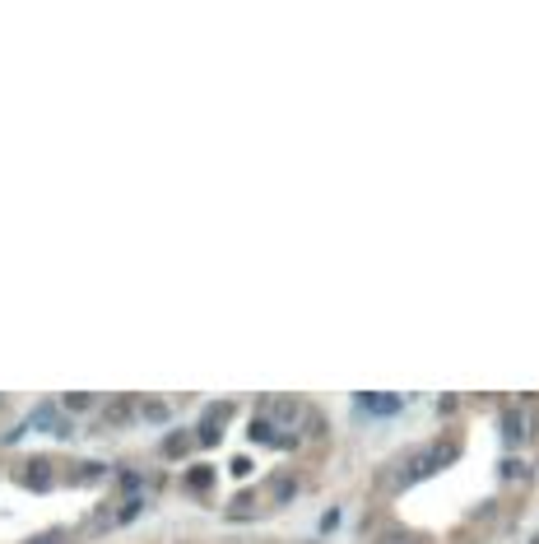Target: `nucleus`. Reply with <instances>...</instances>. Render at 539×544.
<instances>
[{
    "label": "nucleus",
    "mask_w": 539,
    "mask_h": 544,
    "mask_svg": "<svg viewBox=\"0 0 539 544\" xmlns=\"http://www.w3.org/2000/svg\"><path fill=\"white\" fill-rule=\"evenodd\" d=\"M354 405L363 409V414L391 419V414H400L404 409V396H391V391H363V396H354Z\"/></svg>",
    "instance_id": "1"
},
{
    "label": "nucleus",
    "mask_w": 539,
    "mask_h": 544,
    "mask_svg": "<svg viewBox=\"0 0 539 544\" xmlns=\"http://www.w3.org/2000/svg\"><path fill=\"white\" fill-rule=\"evenodd\" d=\"M121 488H126V493H139V488H144V475H139V470H126V475H121Z\"/></svg>",
    "instance_id": "4"
},
{
    "label": "nucleus",
    "mask_w": 539,
    "mask_h": 544,
    "mask_svg": "<svg viewBox=\"0 0 539 544\" xmlns=\"http://www.w3.org/2000/svg\"><path fill=\"white\" fill-rule=\"evenodd\" d=\"M502 442H507V447H521V442H525V419L516 414V409L502 414Z\"/></svg>",
    "instance_id": "2"
},
{
    "label": "nucleus",
    "mask_w": 539,
    "mask_h": 544,
    "mask_svg": "<svg viewBox=\"0 0 539 544\" xmlns=\"http://www.w3.org/2000/svg\"><path fill=\"white\" fill-rule=\"evenodd\" d=\"M275 498H279V502H289V498H293V479H279L275 484Z\"/></svg>",
    "instance_id": "8"
},
{
    "label": "nucleus",
    "mask_w": 539,
    "mask_h": 544,
    "mask_svg": "<svg viewBox=\"0 0 539 544\" xmlns=\"http://www.w3.org/2000/svg\"><path fill=\"white\" fill-rule=\"evenodd\" d=\"M275 414H279V419H284V423H293V419H298V405H279Z\"/></svg>",
    "instance_id": "10"
},
{
    "label": "nucleus",
    "mask_w": 539,
    "mask_h": 544,
    "mask_svg": "<svg viewBox=\"0 0 539 544\" xmlns=\"http://www.w3.org/2000/svg\"><path fill=\"white\" fill-rule=\"evenodd\" d=\"M335 526H339V507H330V512L321 516V530H335Z\"/></svg>",
    "instance_id": "9"
},
{
    "label": "nucleus",
    "mask_w": 539,
    "mask_h": 544,
    "mask_svg": "<svg viewBox=\"0 0 539 544\" xmlns=\"http://www.w3.org/2000/svg\"><path fill=\"white\" fill-rule=\"evenodd\" d=\"M209 475H214V470L196 466V470H191V484H196V488H209Z\"/></svg>",
    "instance_id": "5"
},
{
    "label": "nucleus",
    "mask_w": 539,
    "mask_h": 544,
    "mask_svg": "<svg viewBox=\"0 0 539 544\" xmlns=\"http://www.w3.org/2000/svg\"><path fill=\"white\" fill-rule=\"evenodd\" d=\"M28 544H65V535H61V530H46V535H33Z\"/></svg>",
    "instance_id": "6"
},
{
    "label": "nucleus",
    "mask_w": 539,
    "mask_h": 544,
    "mask_svg": "<svg viewBox=\"0 0 539 544\" xmlns=\"http://www.w3.org/2000/svg\"><path fill=\"white\" fill-rule=\"evenodd\" d=\"M144 419H158V423H163V419H168V405H144Z\"/></svg>",
    "instance_id": "7"
},
{
    "label": "nucleus",
    "mask_w": 539,
    "mask_h": 544,
    "mask_svg": "<svg viewBox=\"0 0 539 544\" xmlns=\"http://www.w3.org/2000/svg\"><path fill=\"white\" fill-rule=\"evenodd\" d=\"M61 409L65 414H84V409H93V396H61Z\"/></svg>",
    "instance_id": "3"
}]
</instances>
